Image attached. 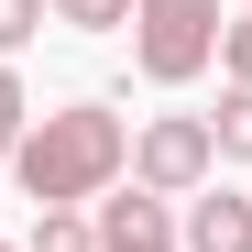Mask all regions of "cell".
Returning a JSON list of instances; mask_svg holds the SVG:
<instances>
[{"mask_svg": "<svg viewBox=\"0 0 252 252\" xmlns=\"http://www.w3.org/2000/svg\"><path fill=\"white\" fill-rule=\"evenodd\" d=\"M0 252H22V241H11V230H0Z\"/></svg>", "mask_w": 252, "mask_h": 252, "instance_id": "7c38bea8", "label": "cell"}, {"mask_svg": "<svg viewBox=\"0 0 252 252\" xmlns=\"http://www.w3.org/2000/svg\"><path fill=\"white\" fill-rule=\"evenodd\" d=\"M22 252H99V230H88V208H33V241Z\"/></svg>", "mask_w": 252, "mask_h": 252, "instance_id": "8992f818", "label": "cell"}, {"mask_svg": "<svg viewBox=\"0 0 252 252\" xmlns=\"http://www.w3.org/2000/svg\"><path fill=\"white\" fill-rule=\"evenodd\" d=\"M33 33H44V0H0V66H11Z\"/></svg>", "mask_w": 252, "mask_h": 252, "instance_id": "9c48e42d", "label": "cell"}, {"mask_svg": "<svg viewBox=\"0 0 252 252\" xmlns=\"http://www.w3.org/2000/svg\"><path fill=\"white\" fill-rule=\"evenodd\" d=\"M176 252H252V197H230L220 176H208V187L187 197V230H176Z\"/></svg>", "mask_w": 252, "mask_h": 252, "instance_id": "5b68a950", "label": "cell"}, {"mask_svg": "<svg viewBox=\"0 0 252 252\" xmlns=\"http://www.w3.org/2000/svg\"><path fill=\"white\" fill-rule=\"evenodd\" d=\"M220 66H230V88H252V11L220 22Z\"/></svg>", "mask_w": 252, "mask_h": 252, "instance_id": "30bf717a", "label": "cell"}, {"mask_svg": "<svg viewBox=\"0 0 252 252\" xmlns=\"http://www.w3.org/2000/svg\"><path fill=\"white\" fill-rule=\"evenodd\" d=\"M220 176V143H208V110H164L132 132V187L143 197H197Z\"/></svg>", "mask_w": 252, "mask_h": 252, "instance_id": "3957f363", "label": "cell"}, {"mask_svg": "<svg viewBox=\"0 0 252 252\" xmlns=\"http://www.w3.org/2000/svg\"><path fill=\"white\" fill-rule=\"evenodd\" d=\"M11 176H22L33 208H88V197H110L121 176H132V132H121V110L66 99V110H44V121H22Z\"/></svg>", "mask_w": 252, "mask_h": 252, "instance_id": "6da1fadb", "label": "cell"}, {"mask_svg": "<svg viewBox=\"0 0 252 252\" xmlns=\"http://www.w3.org/2000/svg\"><path fill=\"white\" fill-rule=\"evenodd\" d=\"M208 143H220L230 164H252V88H230L220 110H208Z\"/></svg>", "mask_w": 252, "mask_h": 252, "instance_id": "52a82bcc", "label": "cell"}, {"mask_svg": "<svg viewBox=\"0 0 252 252\" xmlns=\"http://www.w3.org/2000/svg\"><path fill=\"white\" fill-rule=\"evenodd\" d=\"M22 110H33V99H22V77L0 66V164H11V143H22Z\"/></svg>", "mask_w": 252, "mask_h": 252, "instance_id": "8fae6325", "label": "cell"}, {"mask_svg": "<svg viewBox=\"0 0 252 252\" xmlns=\"http://www.w3.org/2000/svg\"><path fill=\"white\" fill-rule=\"evenodd\" d=\"M44 11L77 22V33H121V22H132V0H44Z\"/></svg>", "mask_w": 252, "mask_h": 252, "instance_id": "ba28073f", "label": "cell"}, {"mask_svg": "<svg viewBox=\"0 0 252 252\" xmlns=\"http://www.w3.org/2000/svg\"><path fill=\"white\" fill-rule=\"evenodd\" d=\"M88 230H99V252H176V208L143 197V187H132V197L110 187V197L88 208Z\"/></svg>", "mask_w": 252, "mask_h": 252, "instance_id": "277c9868", "label": "cell"}, {"mask_svg": "<svg viewBox=\"0 0 252 252\" xmlns=\"http://www.w3.org/2000/svg\"><path fill=\"white\" fill-rule=\"evenodd\" d=\"M132 66L154 88L208 77L220 66V0H132Z\"/></svg>", "mask_w": 252, "mask_h": 252, "instance_id": "7a4b0ae2", "label": "cell"}]
</instances>
